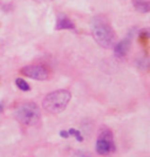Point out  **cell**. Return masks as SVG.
<instances>
[{
	"instance_id": "cell-7",
	"label": "cell",
	"mask_w": 150,
	"mask_h": 157,
	"mask_svg": "<svg viewBox=\"0 0 150 157\" xmlns=\"http://www.w3.org/2000/svg\"><path fill=\"white\" fill-rule=\"evenodd\" d=\"M55 28H56V29H74L75 26H74V24H73L68 18L62 17V18H59Z\"/></svg>"
},
{
	"instance_id": "cell-13",
	"label": "cell",
	"mask_w": 150,
	"mask_h": 157,
	"mask_svg": "<svg viewBox=\"0 0 150 157\" xmlns=\"http://www.w3.org/2000/svg\"><path fill=\"white\" fill-rule=\"evenodd\" d=\"M2 110H4V105L0 103V113H2Z\"/></svg>"
},
{
	"instance_id": "cell-6",
	"label": "cell",
	"mask_w": 150,
	"mask_h": 157,
	"mask_svg": "<svg viewBox=\"0 0 150 157\" xmlns=\"http://www.w3.org/2000/svg\"><path fill=\"white\" fill-rule=\"evenodd\" d=\"M129 51V41L125 39L123 41H120L117 45L115 46L114 48V53H115V55L120 58V59H122L124 58L125 55H127V53Z\"/></svg>"
},
{
	"instance_id": "cell-1",
	"label": "cell",
	"mask_w": 150,
	"mask_h": 157,
	"mask_svg": "<svg viewBox=\"0 0 150 157\" xmlns=\"http://www.w3.org/2000/svg\"><path fill=\"white\" fill-rule=\"evenodd\" d=\"M72 98V94L67 89H59L47 94L42 101V107L51 114H60L67 108Z\"/></svg>"
},
{
	"instance_id": "cell-10",
	"label": "cell",
	"mask_w": 150,
	"mask_h": 157,
	"mask_svg": "<svg viewBox=\"0 0 150 157\" xmlns=\"http://www.w3.org/2000/svg\"><path fill=\"white\" fill-rule=\"evenodd\" d=\"M68 132H69V136H74L79 142H82V141H83V135H82V132L80 130H78V129L71 128V129H68Z\"/></svg>"
},
{
	"instance_id": "cell-11",
	"label": "cell",
	"mask_w": 150,
	"mask_h": 157,
	"mask_svg": "<svg viewBox=\"0 0 150 157\" xmlns=\"http://www.w3.org/2000/svg\"><path fill=\"white\" fill-rule=\"evenodd\" d=\"M60 136H61L62 138L71 137V136H69V132H68V130H61V131H60Z\"/></svg>"
},
{
	"instance_id": "cell-3",
	"label": "cell",
	"mask_w": 150,
	"mask_h": 157,
	"mask_svg": "<svg viewBox=\"0 0 150 157\" xmlns=\"http://www.w3.org/2000/svg\"><path fill=\"white\" fill-rule=\"evenodd\" d=\"M14 116L24 125H34L40 120V109L34 102H26L20 105L15 111Z\"/></svg>"
},
{
	"instance_id": "cell-9",
	"label": "cell",
	"mask_w": 150,
	"mask_h": 157,
	"mask_svg": "<svg viewBox=\"0 0 150 157\" xmlns=\"http://www.w3.org/2000/svg\"><path fill=\"white\" fill-rule=\"evenodd\" d=\"M15 85H17V87L19 88L20 90H22V92H28L31 88H29V85L27 83L26 81L24 80V78H15Z\"/></svg>"
},
{
	"instance_id": "cell-14",
	"label": "cell",
	"mask_w": 150,
	"mask_h": 157,
	"mask_svg": "<svg viewBox=\"0 0 150 157\" xmlns=\"http://www.w3.org/2000/svg\"><path fill=\"white\" fill-rule=\"evenodd\" d=\"M38 1H42V0H38Z\"/></svg>"
},
{
	"instance_id": "cell-8",
	"label": "cell",
	"mask_w": 150,
	"mask_h": 157,
	"mask_svg": "<svg viewBox=\"0 0 150 157\" xmlns=\"http://www.w3.org/2000/svg\"><path fill=\"white\" fill-rule=\"evenodd\" d=\"M134 2H135L134 4L135 8L138 12H141V13H148L149 12V2L147 0H134Z\"/></svg>"
},
{
	"instance_id": "cell-2",
	"label": "cell",
	"mask_w": 150,
	"mask_h": 157,
	"mask_svg": "<svg viewBox=\"0 0 150 157\" xmlns=\"http://www.w3.org/2000/svg\"><path fill=\"white\" fill-rule=\"evenodd\" d=\"M91 34L95 41L103 48H111L115 44V34L113 32L111 27L105 22L103 20L96 19L93 20L91 24Z\"/></svg>"
},
{
	"instance_id": "cell-5",
	"label": "cell",
	"mask_w": 150,
	"mask_h": 157,
	"mask_svg": "<svg viewBox=\"0 0 150 157\" xmlns=\"http://www.w3.org/2000/svg\"><path fill=\"white\" fill-rule=\"evenodd\" d=\"M21 73L25 75V76H28V78H33V80H38V81H44V80H47L48 78V72L45 67L39 65H31V66H26L21 69Z\"/></svg>"
},
{
	"instance_id": "cell-4",
	"label": "cell",
	"mask_w": 150,
	"mask_h": 157,
	"mask_svg": "<svg viewBox=\"0 0 150 157\" xmlns=\"http://www.w3.org/2000/svg\"><path fill=\"white\" fill-rule=\"evenodd\" d=\"M95 149L98 155L107 156L110 155L116 150V145H115V140H114V134L109 128H101V130L98 135L96 140V145Z\"/></svg>"
},
{
	"instance_id": "cell-12",
	"label": "cell",
	"mask_w": 150,
	"mask_h": 157,
	"mask_svg": "<svg viewBox=\"0 0 150 157\" xmlns=\"http://www.w3.org/2000/svg\"><path fill=\"white\" fill-rule=\"evenodd\" d=\"M73 157H90L89 155H87L86 152H76Z\"/></svg>"
}]
</instances>
